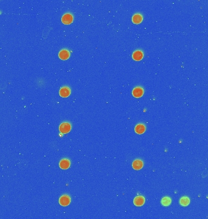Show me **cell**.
<instances>
[{
    "label": "cell",
    "instance_id": "cell-9",
    "mask_svg": "<svg viewBox=\"0 0 208 219\" xmlns=\"http://www.w3.org/2000/svg\"><path fill=\"white\" fill-rule=\"evenodd\" d=\"M133 59L135 61H140L144 57L143 52L141 50H136L133 52L132 54Z\"/></svg>",
    "mask_w": 208,
    "mask_h": 219
},
{
    "label": "cell",
    "instance_id": "cell-7",
    "mask_svg": "<svg viewBox=\"0 0 208 219\" xmlns=\"http://www.w3.org/2000/svg\"><path fill=\"white\" fill-rule=\"evenodd\" d=\"M145 203V198L143 196H137L134 197L133 200V204L138 207L143 206Z\"/></svg>",
    "mask_w": 208,
    "mask_h": 219
},
{
    "label": "cell",
    "instance_id": "cell-13",
    "mask_svg": "<svg viewBox=\"0 0 208 219\" xmlns=\"http://www.w3.org/2000/svg\"><path fill=\"white\" fill-rule=\"evenodd\" d=\"M180 203L182 206H187L189 205L190 199L188 197H183L180 200Z\"/></svg>",
    "mask_w": 208,
    "mask_h": 219
},
{
    "label": "cell",
    "instance_id": "cell-3",
    "mask_svg": "<svg viewBox=\"0 0 208 219\" xmlns=\"http://www.w3.org/2000/svg\"><path fill=\"white\" fill-rule=\"evenodd\" d=\"M144 89L141 87H136L133 88L132 91V95L136 98H139L143 96L144 95Z\"/></svg>",
    "mask_w": 208,
    "mask_h": 219
},
{
    "label": "cell",
    "instance_id": "cell-4",
    "mask_svg": "<svg viewBox=\"0 0 208 219\" xmlns=\"http://www.w3.org/2000/svg\"><path fill=\"white\" fill-rule=\"evenodd\" d=\"M73 16L71 14L67 13L63 15L61 17V22L65 24H70L73 22Z\"/></svg>",
    "mask_w": 208,
    "mask_h": 219
},
{
    "label": "cell",
    "instance_id": "cell-14",
    "mask_svg": "<svg viewBox=\"0 0 208 219\" xmlns=\"http://www.w3.org/2000/svg\"><path fill=\"white\" fill-rule=\"evenodd\" d=\"M161 204H162L163 206H164L165 207H167V206H169V205H170L171 203H172V199L169 197H164L163 198L162 200H161Z\"/></svg>",
    "mask_w": 208,
    "mask_h": 219
},
{
    "label": "cell",
    "instance_id": "cell-11",
    "mask_svg": "<svg viewBox=\"0 0 208 219\" xmlns=\"http://www.w3.org/2000/svg\"><path fill=\"white\" fill-rule=\"evenodd\" d=\"M145 130H146V127L144 124H138L134 127L135 133L138 135L143 134L145 132Z\"/></svg>",
    "mask_w": 208,
    "mask_h": 219
},
{
    "label": "cell",
    "instance_id": "cell-6",
    "mask_svg": "<svg viewBox=\"0 0 208 219\" xmlns=\"http://www.w3.org/2000/svg\"><path fill=\"white\" fill-rule=\"evenodd\" d=\"M59 58L63 60H66L70 58V53L68 50L66 49H63L61 50L59 53Z\"/></svg>",
    "mask_w": 208,
    "mask_h": 219
},
{
    "label": "cell",
    "instance_id": "cell-1",
    "mask_svg": "<svg viewBox=\"0 0 208 219\" xmlns=\"http://www.w3.org/2000/svg\"><path fill=\"white\" fill-rule=\"evenodd\" d=\"M59 204L62 206H68L71 203V197L67 194L61 195L59 199Z\"/></svg>",
    "mask_w": 208,
    "mask_h": 219
},
{
    "label": "cell",
    "instance_id": "cell-12",
    "mask_svg": "<svg viewBox=\"0 0 208 219\" xmlns=\"http://www.w3.org/2000/svg\"><path fill=\"white\" fill-rule=\"evenodd\" d=\"M143 20V17L141 14H135L133 15L132 17V22L134 24H139L141 23Z\"/></svg>",
    "mask_w": 208,
    "mask_h": 219
},
{
    "label": "cell",
    "instance_id": "cell-10",
    "mask_svg": "<svg viewBox=\"0 0 208 219\" xmlns=\"http://www.w3.org/2000/svg\"><path fill=\"white\" fill-rule=\"evenodd\" d=\"M143 166H144L143 161L140 159L135 160L134 161H133V162L132 163L133 168L134 170H136L141 169L143 168Z\"/></svg>",
    "mask_w": 208,
    "mask_h": 219
},
{
    "label": "cell",
    "instance_id": "cell-8",
    "mask_svg": "<svg viewBox=\"0 0 208 219\" xmlns=\"http://www.w3.org/2000/svg\"><path fill=\"white\" fill-rule=\"evenodd\" d=\"M71 165V161L70 160L67 158H63L60 160L59 163V166L61 169H68Z\"/></svg>",
    "mask_w": 208,
    "mask_h": 219
},
{
    "label": "cell",
    "instance_id": "cell-2",
    "mask_svg": "<svg viewBox=\"0 0 208 219\" xmlns=\"http://www.w3.org/2000/svg\"><path fill=\"white\" fill-rule=\"evenodd\" d=\"M71 129V125L68 122H64L60 124L59 127L60 132L63 134H66L70 132Z\"/></svg>",
    "mask_w": 208,
    "mask_h": 219
},
{
    "label": "cell",
    "instance_id": "cell-5",
    "mask_svg": "<svg viewBox=\"0 0 208 219\" xmlns=\"http://www.w3.org/2000/svg\"><path fill=\"white\" fill-rule=\"evenodd\" d=\"M70 94H71V90L67 86L62 87L60 89L59 95L61 97L65 98V97H68L70 95Z\"/></svg>",
    "mask_w": 208,
    "mask_h": 219
}]
</instances>
